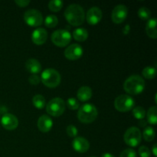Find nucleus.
<instances>
[{
	"instance_id": "nucleus-1",
	"label": "nucleus",
	"mask_w": 157,
	"mask_h": 157,
	"mask_svg": "<svg viewBox=\"0 0 157 157\" xmlns=\"http://www.w3.org/2000/svg\"><path fill=\"white\" fill-rule=\"evenodd\" d=\"M64 15L67 22L72 26H80L84 23L85 18L84 9L78 4L67 6Z\"/></svg>"
},
{
	"instance_id": "nucleus-2",
	"label": "nucleus",
	"mask_w": 157,
	"mask_h": 157,
	"mask_svg": "<svg viewBox=\"0 0 157 157\" xmlns=\"http://www.w3.org/2000/svg\"><path fill=\"white\" fill-rule=\"evenodd\" d=\"M145 81L139 75H131L125 81L124 89L127 93L132 95H137L145 89Z\"/></svg>"
},
{
	"instance_id": "nucleus-3",
	"label": "nucleus",
	"mask_w": 157,
	"mask_h": 157,
	"mask_svg": "<svg viewBox=\"0 0 157 157\" xmlns=\"http://www.w3.org/2000/svg\"><path fill=\"white\" fill-rule=\"evenodd\" d=\"M98 115V109L94 104H83L78 112V118L83 124H90L97 119Z\"/></svg>"
},
{
	"instance_id": "nucleus-4",
	"label": "nucleus",
	"mask_w": 157,
	"mask_h": 157,
	"mask_svg": "<svg viewBox=\"0 0 157 157\" xmlns=\"http://www.w3.org/2000/svg\"><path fill=\"white\" fill-rule=\"evenodd\" d=\"M61 75L55 69L48 68L42 72L41 81L44 86L49 88H55L61 83Z\"/></svg>"
},
{
	"instance_id": "nucleus-5",
	"label": "nucleus",
	"mask_w": 157,
	"mask_h": 157,
	"mask_svg": "<svg viewBox=\"0 0 157 157\" xmlns=\"http://www.w3.org/2000/svg\"><path fill=\"white\" fill-rule=\"evenodd\" d=\"M65 110V103L61 98H55L51 100L46 105V110L52 117H59L64 113Z\"/></svg>"
},
{
	"instance_id": "nucleus-6",
	"label": "nucleus",
	"mask_w": 157,
	"mask_h": 157,
	"mask_svg": "<svg viewBox=\"0 0 157 157\" xmlns=\"http://www.w3.org/2000/svg\"><path fill=\"white\" fill-rule=\"evenodd\" d=\"M54 44L58 47H65L71 41V35L70 32L64 29H58L52 33L51 37Z\"/></svg>"
},
{
	"instance_id": "nucleus-7",
	"label": "nucleus",
	"mask_w": 157,
	"mask_h": 157,
	"mask_svg": "<svg viewBox=\"0 0 157 157\" xmlns=\"http://www.w3.org/2000/svg\"><path fill=\"white\" fill-rule=\"evenodd\" d=\"M124 142L131 147H136L140 144L142 140V134L139 128L131 127L127 129L124 133Z\"/></svg>"
},
{
	"instance_id": "nucleus-8",
	"label": "nucleus",
	"mask_w": 157,
	"mask_h": 157,
	"mask_svg": "<svg viewBox=\"0 0 157 157\" xmlns=\"http://www.w3.org/2000/svg\"><path fill=\"white\" fill-rule=\"evenodd\" d=\"M135 101L130 96L122 94L118 96L114 101V107L120 112H128L133 109Z\"/></svg>"
},
{
	"instance_id": "nucleus-9",
	"label": "nucleus",
	"mask_w": 157,
	"mask_h": 157,
	"mask_svg": "<svg viewBox=\"0 0 157 157\" xmlns=\"http://www.w3.org/2000/svg\"><path fill=\"white\" fill-rule=\"evenodd\" d=\"M24 20L31 27H38L43 23V16L36 9H29L24 14Z\"/></svg>"
},
{
	"instance_id": "nucleus-10",
	"label": "nucleus",
	"mask_w": 157,
	"mask_h": 157,
	"mask_svg": "<svg viewBox=\"0 0 157 157\" xmlns=\"http://www.w3.org/2000/svg\"><path fill=\"white\" fill-rule=\"evenodd\" d=\"M127 14H128V9L127 6L121 4L117 5L115 6L112 12V21L116 24H121L125 21L127 17Z\"/></svg>"
},
{
	"instance_id": "nucleus-11",
	"label": "nucleus",
	"mask_w": 157,
	"mask_h": 157,
	"mask_svg": "<svg viewBox=\"0 0 157 157\" xmlns=\"http://www.w3.org/2000/svg\"><path fill=\"white\" fill-rule=\"evenodd\" d=\"M82 47L78 44H72L69 45L64 51V56L66 58L71 61L78 60L83 55Z\"/></svg>"
},
{
	"instance_id": "nucleus-12",
	"label": "nucleus",
	"mask_w": 157,
	"mask_h": 157,
	"mask_svg": "<svg viewBox=\"0 0 157 157\" xmlns=\"http://www.w3.org/2000/svg\"><path fill=\"white\" fill-rule=\"evenodd\" d=\"M102 11L98 7H92L87 11L86 18L88 24L90 25H96L102 19Z\"/></svg>"
},
{
	"instance_id": "nucleus-13",
	"label": "nucleus",
	"mask_w": 157,
	"mask_h": 157,
	"mask_svg": "<svg viewBox=\"0 0 157 157\" xmlns=\"http://www.w3.org/2000/svg\"><path fill=\"white\" fill-rule=\"evenodd\" d=\"M1 123L2 127L7 130H14L18 127V118L13 114L6 113L2 117Z\"/></svg>"
},
{
	"instance_id": "nucleus-14",
	"label": "nucleus",
	"mask_w": 157,
	"mask_h": 157,
	"mask_svg": "<svg viewBox=\"0 0 157 157\" xmlns=\"http://www.w3.org/2000/svg\"><path fill=\"white\" fill-rule=\"evenodd\" d=\"M48 38V32L43 28H38L35 29L32 35V40L34 44L37 45H41L44 44L47 41Z\"/></svg>"
},
{
	"instance_id": "nucleus-15",
	"label": "nucleus",
	"mask_w": 157,
	"mask_h": 157,
	"mask_svg": "<svg viewBox=\"0 0 157 157\" xmlns=\"http://www.w3.org/2000/svg\"><path fill=\"white\" fill-rule=\"evenodd\" d=\"M72 147L76 152L83 153L89 150L90 144H89L87 140H86L85 138L78 136V137H75L72 142Z\"/></svg>"
},
{
	"instance_id": "nucleus-16",
	"label": "nucleus",
	"mask_w": 157,
	"mask_h": 157,
	"mask_svg": "<svg viewBox=\"0 0 157 157\" xmlns=\"http://www.w3.org/2000/svg\"><path fill=\"white\" fill-rule=\"evenodd\" d=\"M53 126V121L52 118L48 115H42L38 121V128L40 131L43 133H47L50 131Z\"/></svg>"
},
{
	"instance_id": "nucleus-17",
	"label": "nucleus",
	"mask_w": 157,
	"mask_h": 157,
	"mask_svg": "<svg viewBox=\"0 0 157 157\" xmlns=\"http://www.w3.org/2000/svg\"><path fill=\"white\" fill-rule=\"evenodd\" d=\"M26 69L32 75H37L41 70V64L38 60L35 58L29 59L25 63Z\"/></svg>"
},
{
	"instance_id": "nucleus-18",
	"label": "nucleus",
	"mask_w": 157,
	"mask_h": 157,
	"mask_svg": "<svg viewBox=\"0 0 157 157\" xmlns=\"http://www.w3.org/2000/svg\"><path fill=\"white\" fill-rule=\"evenodd\" d=\"M77 97H78V99L82 102L89 101L92 97L91 88L87 86H83L80 87L79 90L77 92Z\"/></svg>"
},
{
	"instance_id": "nucleus-19",
	"label": "nucleus",
	"mask_w": 157,
	"mask_h": 157,
	"mask_svg": "<svg viewBox=\"0 0 157 157\" xmlns=\"http://www.w3.org/2000/svg\"><path fill=\"white\" fill-rule=\"evenodd\" d=\"M156 24L157 21L156 18H150L149 21H147V24L146 25V32L150 38L156 39L157 38Z\"/></svg>"
},
{
	"instance_id": "nucleus-20",
	"label": "nucleus",
	"mask_w": 157,
	"mask_h": 157,
	"mask_svg": "<svg viewBox=\"0 0 157 157\" xmlns=\"http://www.w3.org/2000/svg\"><path fill=\"white\" fill-rule=\"evenodd\" d=\"M73 37L76 41H84L88 38V32L84 28H78L74 30Z\"/></svg>"
},
{
	"instance_id": "nucleus-21",
	"label": "nucleus",
	"mask_w": 157,
	"mask_h": 157,
	"mask_svg": "<svg viewBox=\"0 0 157 157\" xmlns=\"http://www.w3.org/2000/svg\"><path fill=\"white\" fill-rule=\"evenodd\" d=\"M147 121L152 125L157 124V108L156 107H151L147 111Z\"/></svg>"
},
{
	"instance_id": "nucleus-22",
	"label": "nucleus",
	"mask_w": 157,
	"mask_h": 157,
	"mask_svg": "<svg viewBox=\"0 0 157 157\" xmlns=\"http://www.w3.org/2000/svg\"><path fill=\"white\" fill-rule=\"evenodd\" d=\"M32 104L36 108L43 109L46 105L45 98L41 94H37L32 98Z\"/></svg>"
},
{
	"instance_id": "nucleus-23",
	"label": "nucleus",
	"mask_w": 157,
	"mask_h": 157,
	"mask_svg": "<svg viewBox=\"0 0 157 157\" xmlns=\"http://www.w3.org/2000/svg\"><path fill=\"white\" fill-rule=\"evenodd\" d=\"M143 76L147 79H153L156 75V69L152 66H147L143 70Z\"/></svg>"
},
{
	"instance_id": "nucleus-24",
	"label": "nucleus",
	"mask_w": 157,
	"mask_h": 157,
	"mask_svg": "<svg viewBox=\"0 0 157 157\" xmlns=\"http://www.w3.org/2000/svg\"><path fill=\"white\" fill-rule=\"evenodd\" d=\"M144 139L147 142H151L155 138V131L153 127H147L143 132Z\"/></svg>"
},
{
	"instance_id": "nucleus-25",
	"label": "nucleus",
	"mask_w": 157,
	"mask_h": 157,
	"mask_svg": "<svg viewBox=\"0 0 157 157\" xmlns=\"http://www.w3.org/2000/svg\"><path fill=\"white\" fill-rule=\"evenodd\" d=\"M58 23V19L56 15H49L44 19V25L48 28H55L56 27Z\"/></svg>"
},
{
	"instance_id": "nucleus-26",
	"label": "nucleus",
	"mask_w": 157,
	"mask_h": 157,
	"mask_svg": "<svg viewBox=\"0 0 157 157\" xmlns=\"http://www.w3.org/2000/svg\"><path fill=\"white\" fill-rule=\"evenodd\" d=\"M63 7V2L61 0H52L48 3V8L52 12H59Z\"/></svg>"
},
{
	"instance_id": "nucleus-27",
	"label": "nucleus",
	"mask_w": 157,
	"mask_h": 157,
	"mask_svg": "<svg viewBox=\"0 0 157 157\" xmlns=\"http://www.w3.org/2000/svg\"><path fill=\"white\" fill-rule=\"evenodd\" d=\"M151 12L150 9L147 7H141L138 10V16L142 20H148L150 19Z\"/></svg>"
},
{
	"instance_id": "nucleus-28",
	"label": "nucleus",
	"mask_w": 157,
	"mask_h": 157,
	"mask_svg": "<svg viewBox=\"0 0 157 157\" xmlns=\"http://www.w3.org/2000/svg\"><path fill=\"white\" fill-rule=\"evenodd\" d=\"M133 114L137 120H143L146 116V111L144 107H136L133 110Z\"/></svg>"
},
{
	"instance_id": "nucleus-29",
	"label": "nucleus",
	"mask_w": 157,
	"mask_h": 157,
	"mask_svg": "<svg viewBox=\"0 0 157 157\" xmlns=\"http://www.w3.org/2000/svg\"><path fill=\"white\" fill-rule=\"evenodd\" d=\"M67 106L71 110H77L79 108L80 104L75 98H70L67 100Z\"/></svg>"
},
{
	"instance_id": "nucleus-30",
	"label": "nucleus",
	"mask_w": 157,
	"mask_h": 157,
	"mask_svg": "<svg viewBox=\"0 0 157 157\" xmlns=\"http://www.w3.org/2000/svg\"><path fill=\"white\" fill-rule=\"evenodd\" d=\"M66 132H67V134L70 137H76L78 133V129L74 125H69L66 129Z\"/></svg>"
},
{
	"instance_id": "nucleus-31",
	"label": "nucleus",
	"mask_w": 157,
	"mask_h": 157,
	"mask_svg": "<svg viewBox=\"0 0 157 157\" xmlns=\"http://www.w3.org/2000/svg\"><path fill=\"white\" fill-rule=\"evenodd\" d=\"M120 157H136V153L133 149H126L121 153Z\"/></svg>"
},
{
	"instance_id": "nucleus-32",
	"label": "nucleus",
	"mask_w": 157,
	"mask_h": 157,
	"mask_svg": "<svg viewBox=\"0 0 157 157\" xmlns=\"http://www.w3.org/2000/svg\"><path fill=\"white\" fill-rule=\"evenodd\" d=\"M139 155L140 157H150L151 153L148 147L146 146H142L139 148Z\"/></svg>"
},
{
	"instance_id": "nucleus-33",
	"label": "nucleus",
	"mask_w": 157,
	"mask_h": 157,
	"mask_svg": "<svg viewBox=\"0 0 157 157\" xmlns=\"http://www.w3.org/2000/svg\"><path fill=\"white\" fill-rule=\"evenodd\" d=\"M29 81L31 84L32 85H37L41 81V78L38 76L37 75H32L29 78Z\"/></svg>"
},
{
	"instance_id": "nucleus-34",
	"label": "nucleus",
	"mask_w": 157,
	"mask_h": 157,
	"mask_svg": "<svg viewBox=\"0 0 157 157\" xmlns=\"http://www.w3.org/2000/svg\"><path fill=\"white\" fill-rule=\"evenodd\" d=\"M15 3L18 5L19 7H26L28 5L30 4V1H26V0H17L15 1Z\"/></svg>"
},
{
	"instance_id": "nucleus-35",
	"label": "nucleus",
	"mask_w": 157,
	"mask_h": 157,
	"mask_svg": "<svg viewBox=\"0 0 157 157\" xmlns=\"http://www.w3.org/2000/svg\"><path fill=\"white\" fill-rule=\"evenodd\" d=\"M130 31V25H127L124 26V29H123V34H124V35H128Z\"/></svg>"
},
{
	"instance_id": "nucleus-36",
	"label": "nucleus",
	"mask_w": 157,
	"mask_h": 157,
	"mask_svg": "<svg viewBox=\"0 0 157 157\" xmlns=\"http://www.w3.org/2000/svg\"><path fill=\"white\" fill-rule=\"evenodd\" d=\"M157 145L156 144H154V145L153 146V148H152V152H153V155H154L155 156H157Z\"/></svg>"
},
{
	"instance_id": "nucleus-37",
	"label": "nucleus",
	"mask_w": 157,
	"mask_h": 157,
	"mask_svg": "<svg viewBox=\"0 0 157 157\" xmlns=\"http://www.w3.org/2000/svg\"><path fill=\"white\" fill-rule=\"evenodd\" d=\"M0 110H2L1 111V113H4V114H6V113H7V108H6V107H0Z\"/></svg>"
},
{
	"instance_id": "nucleus-38",
	"label": "nucleus",
	"mask_w": 157,
	"mask_h": 157,
	"mask_svg": "<svg viewBox=\"0 0 157 157\" xmlns=\"http://www.w3.org/2000/svg\"><path fill=\"white\" fill-rule=\"evenodd\" d=\"M101 157H115V156H113V155L110 154V153H104L102 156H101Z\"/></svg>"
},
{
	"instance_id": "nucleus-39",
	"label": "nucleus",
	"mask_w": 157,
	"mask_h": 157,
	"mask_svg": "<svg viewBox=\"0 0 157 157\" xmlns=\"http://www.w3.org/2000/svg\"><path fill=\"white\" fill-rule=\"evenodd\" d=\"M140 125L141 127H145V126L147 125V122H146V121H141V122H140Z\"/></svg>"
},
{
	"instance_id": "nucleus-40",
	"label": "nucleus",
	"mask_w": 157,
	"mask_h": 157,
	"mask_svg": "<svg viewBox=\"0 0 157 157\" xmlns=\"http://www.w3.org/2000/svg\"><path fill=\"white\" fill-rule=\"evenodd\" d=\"M92 157H94V156H92Z\"/></svg>"
}]
</instances>
